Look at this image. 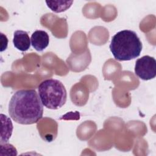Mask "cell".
<instances>
[{
    "label": "cell",
    "mask_w": 156,
    "mask_h": 156,
    "mask_svg": "<svg viewBox=\"0 0 156 156\" xmlns=\"http://www.w3.org/2000/svg\"><path fill=\"white\" fill-rule=\"evenodd\" d=\"M9 113L17 123L32 124L42 118L43 105L35 90H20L10 100Z\"/></svg>",
    "instance_id": "cell-1"
},
{
    "label": "cell",
    "mask_w": 156,
    "mask_h": 156,
    "mask_svg": "<svg viewBox=\"0 0 156 156\" xmlns=\"http://www.w3.org/2000/svg\"><path fill=\"white\" fill-rule=\"evenodd\" d=\"M143 45L136 33L130 30L117 32L112 38L110 49L118 61H127L140 56Z\"/></svg>",
    "instance_id": "cell-2"
},
{
    "label": "cell",
    "mask_w": 156,
    "mask_h": 156,
    "mask_svg": "<svg viewBox=\"0 0 156 156\" xmlns=\"http://www.w3.org/2000/svg\"><path fill=\"white\" fill-rule=\"evenodd\" d=\"M38 90L43 105L49 109H58L63 106L66 101V88L58 80H44L38 85Z\"/></svg>",
    "instance_id": "cell-3"
},
{
    "label": "cell",
    "mask_w": 156,
    "mask_h": 156,
    "mask_svg": "<svg viewBox=\"0 0 156 156\" xmlns=\"http://www.w3.org/2000/svg\"><path fill=\"white\" fill-rule=\"evenodd\" d=\"M135 73L141 79L148 80L156 76V61L153 57L144 55L136 60Z\"/></svg>",
    "instance_id": "cell-4"
},
{
    "label": "cell",
    "mask_w": 156,
    "mask_h": 156,
    "mask_svg": "<svg viewBox=\"0 0 156 156\" xmlns=\"http://www.w3.org/2000/svg\"><path fill=\"white\" fill-rule=\"evenodd\" d=\"M31 44L37 51H43L49 43V37L48 33L44 30H35L31 35Z\"/></svg>",
    "instance_id": "cell-5"
},
{
    "label": "cell",
    "mask_w": 156,
    "mask_h": 156,
    "mask_svg": "<svg viewBox=\"0 0 156 156\" xmlns=\"http://www.w3.org/2000/svg\"><path fill=\"white\" fill-rule=\"evenodd\" d=\"M13 43L17 49L24 52L30 48L31 41L27 32L18 30L14 32Z\"/></svg>",
    "instance_id": "cell-6"
},
{
    "label": "cell",
    "mask_w": 156,
    "mask_h": 156,
    "mask_svg": "<svg viewBox=\"0 0 156 156\" xmlns=\"http://www.w3.org/2000/svg\"><path fill=\"white\" fill-rule=\"evenodd\" d=\"M1 120L2 127L0 143L4 144L8 142L12 134L13 124L11 119L2 113L1 114Z\"/></svg>",
    "instance_id": "cell-7"
},
{
    "label": "cell",
    "mask_w": 156,
    "mask_h": 156,
    "mask_svg": "<svg viewBox=\"0 0 156 156\" xmlns=\"http://www.w3.org/2000/svg\"><path fill=\"white\" fill-rule=\"evenodd\" d=\"M46 3L52 11L55 13H60L69 9L73 3V1H46Z\"/></svg>",
    "instance_id": "cell-8"
},
{
    "label": "cell",
    "mask_w": 156,
    "mask_h": 156,
    "mask_svg": "<svg viewBox=\"0 0 156 156\" xmlns=\"http://www.w3.org/2000/svg\"><path fill=\"white\" fill-rule=\"evenodd\" d=\"M1 52L4 51L7 49V44H8V40L5 35H4L2 33H1Z\"/></svg>",
    "instance_id": "cell-9"
}]
</instances>
